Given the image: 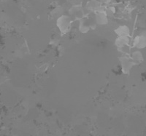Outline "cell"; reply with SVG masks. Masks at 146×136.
<instances>
[{
	"label": "cell",
	"instance_id": "10",
	"mask_svg": "<svg viewBox=\"0 0 146 136\" xmlns=\"http://www.w3.org/2000/svg\"><path fill=\"white\" fill-rule=\"evenodd\" d=\"M114 32L118 35V37H129L130 30L127 26H120L114 31Z\"/></svg>",
	"mask_w": 146,
	"mask_h": 136
},
{
	"label": "cell",
	"instance_id": "6",
	"mask_svg": "<svg viewBox=\"0 0 146 136\" xmlns=\"http://www.w3.org/2000/svg\"><path fill=\"white\" fill-rule=\"evenodd\" d=\"M133 47L138 49H144L146 47V37L140 34L137 36L134 39Z\"/></svg>",
	"mask_w": 146,
	"mask_h": 136
},
{
	"label": "cell",
	"instance_id": "3",
	"mask_svg": "<svg viewBox=\"0 0 146 136\" xmlns=\"http://www.w3.org/2000/svg\"><path fill=\"white\" fill-rule=\"evenodd\" d=\"M120 63L121 66V70L124 74H128L129 73L130 70L133 66V63L131 61V58L129 57H121L120 58Z\"/></svg>",
	"mask_w": 146,
	"mask_h": 136
},
{
	"label": "cell",
	"instance_id": "5",
	"mask_svg": "<svg viewBox=\"0 0 146 136\" xmlns=\"http://www.w3.org/2000/svg\"><path fill=\"white\" fill-rule=\"evenodd\" d=\"M70 14L71 16L74 17V18L80 20L85 16L83 7L80 5H75L71 7L70 10Z\"/></svg>",
	"mask_w": 146,
	"mask_h": 136
},
{
	"label": "cell",
	"instance_id": "7",
	"mask_svg": "<svg viewBox=\"0 0 146 136\" xmlns=\"http://www.w3.org/2000/svg\"><path fill=\"white\" fill-rule=\"evenodd\" d=\"M102 3L99 2L98 0H91L87 3L86 5V9L89 11L92 12H96L98 10H101Z\"/></svg>",
	"mask_w": 146,
	"mask_h": 136
},
{
	"label": "cell",
	"instance_id": "12",
	"mask_svg": "<svg viewBox=\"0 0 146 136\" xmlns=\"http://www.w3.org/2000/svg\"><path fill=\"white\" fill-rule=\"evenodd\" d=\"M98 1H99V2H101L102 4V3L108 4V3H110V1H111V0H98Z\"/></svg>",
	"mask_w": 146,
	"mask_h": 136
},
{
	"label": "cell",
	"instance_id": "1",
	"mask_svg": "<svg viewBox=\"0 0 146 136\" xmlns=\"http://www.w3.org/2000/svg\"><path fill=\"white\" fill-rule=\"evenodd\" d=\"M72 26V19L70 16L63 15L57 18L56 26L61 34H66L70 31Z\"/></svg>",
	"mask_w": 146,
	"mask_h": 136
},
{
	"label": "cell",
	"instance_id": "2",
	"mask_svg": "<svg viewBox=\"0 0 146 136\" xmlns=\"http://www.w3.org/2000/svg\"><path fill=\"white\" fill-rule=\"evenodd\" d=\"M95 20L96 24L98 25H106L108 23V15L106 11L102 9L95 12Z\"/></svg>",
	"mask_w": 146,
	"mask_h": 136
},
{
	"label": "cell",
	"instance_id": "13",
	"mask_svg": "<svg viewBox=\"0 0 146 136\" xmlns=\"http://www.w3.org/2000/svg\"><path fill=\"white\" fill-rule=\"evenodd\" d=\"M143 35H144L145 37H146V32H144V33H143Z\"/></svg>",
	"mask_w": 146,
	"mask_h": 136
},
{
	"label": "cell",
	"instance_id": "8",
	"mask_svg": "<svg viewBox=\"0 0 146 136\" xmlns=\"http://www.w3.org/2000/svg\"><path fill=\"white\" fill-rule=\"evenodd\" d=\"M129 43V37H118V38L115 41V45L118 47V48H123L125 47L128 46Z\"/></svg>",
	"mask_w": 146,
	"mask_h": 136
},
{
	"label": "cell",
	"instance_id": "9",
	"mask_svg": "<svg viewBox=\"0 0 146 136\" xmlns=\"http://www.w3.org/2000/svg\"><path fill=\"white\" fill-rule=\"evenodd\" d=\"M130 58H131V61H132L133 64L134 65L140 64V63H141L142 62H143V60H144L143 53L139 51L134 52V53L131 55Z\"/></svg>",
	"mask_w": 146,
	"mask_h": 136
},
{
	"label": "cell",
	"instance_id": "11",
	"mask_svg": "<svg viewBox=\"0 0 146 136\" xmlns=\"http://www.w3.org/2000/svg\"><path fill=\"white\" fill-rule=\"evenodd\" d=\"M106 12L108 16L109 15H112L113 14H115V7H110L108 10V11H106Z\"/></svg>",
	"mask_w": 146,
	"mask_h": 136
},
{
	"label": "cell",
	"instance_id": "4",
	"mask_svg": "<svg viewBox=\"0 0 146 136\" xmlns=\"http://www.w3.org/2000/svg\"><path fill=\"white\" fill-rule=\"evenodd\" d=\"M79 30L81 33L83 34H86L87 32H89L91 28H93L92 27V23L91 21L86 18V17H83V18L80 20V23H79Z\"/></svg>",
	"mask_w": 146,
	"mask_h": 136
}]
</instances>
